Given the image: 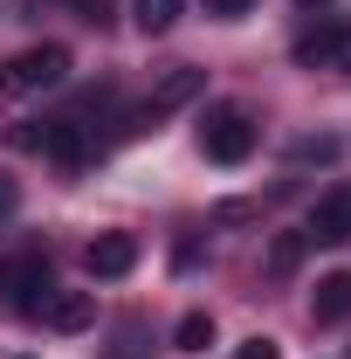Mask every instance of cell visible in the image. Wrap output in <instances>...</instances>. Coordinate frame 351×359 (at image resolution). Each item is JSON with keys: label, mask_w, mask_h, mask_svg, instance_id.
<instances>
[{"label": "cell", "mask_w": 351, "mask_h": 359, "mask_svg": "<svg viewBox=\"0 0 351 359\" xmlns=\"http://www.w3.org/2000/svg\"><path fill=\"white\" fill-rule=\"evenodd\" d=\"M200 152H207L214 166H241V159L255 152V118H248L241 104H214V111L200 118Z\"/></svg>", "instance_id": "cell-1"}, {"label": "cell", "mask_w": 351, "mask_h": 359, "mask_svg": "<svg viewBox=\"0 0 351 359\" xmlns=\"http://www.w3.org/2000/svg\"><path fill=\"white\" fill-rule=\"evenodd\" d=\"M69 76V48L62 42H42V48H21L0 62V90L7 97H35V90H55Z\"/></svg>", "instance_id": "cell-2"}, {"label": "cell", "mask_w": 351, "mask_h": 359, "mask_svg": "<svg viewBox=\"0 0 351 359\" xmlns=\"http://www.w3.org/2000/svg\"><path fill=\"white\" fill-rule=\"evenodd\" d=\"M48 290V256H7L0 263V304H14V311H35Z\"/></svg>", "instance_id": "cell-3"}, {"label": "cell", "mask_w": 351, "mask_h": 359, "mask_svg": "<svg viewBox=\"0 0 351 359\" xmlns=\"http://www.w3.org/2000/svg\"><path fill=\"white\" fill-rule=\"evenodd\" d=\"M200 90H207V69H193V62H179V69H166V76L152 83V97H145V111L131 118V132H138V125H159L166 111H179V104H193Z\"/></svg>", "instance_id": "cell-4"}, {"label": "cell", "mask_w": 351, "mask_h": 359, "mask_svg": "<svg viewBox=\"0 0 351 359\" xmlns=\"http://www.w3.org/2000/svg\"><path fill=\"white\" fill-rule=\"evenodd\" d=\"M303 235H310V242H351V180H338L331 194H317Z\"/></svg>", "instance_id": "cell-5"}, {"label": "cell", "mask_w": 351, "mask_h": 359, "mask_svg": "<svg viewBox=\"0 0 351 359\" xmlns=\"http://www.w3.org/2000/svg\"><path fill=\"white\" fill-rule=\"evenodd\" d=\"M35 318L48 332H83V325H96V290H48L35 304Z\"/></svg>", "instance_id": "cell-6"}, {"label": "cell", "mask_w": 351, "mask_h": 359, "mask_svg": "<svg viewBox=\"0 0 351 359\" xmlns=\"http://www.w3.org/2000/svg\"><path fill=\"white\" fill-rule=\"evenodd\" d=\"M296 62H303V69H351V28L345 21H324L317 35L296 42Z\"/></svg>", "instance_id": "cell-7"}, {"label": "cell", "mask_w": 351, "mask_h": 359, "mask_svg": "<svg viewBox=\"0 0 351 359\" xmlns=\"http://www.w3.org/2000/svg\"><path fill=\"white\" fill-rule=\"evenodd\" d=\"M83 269L96 283H110V276H131L138 269V235H96L83 249Z\"/></svg>", "instance_id": "cell-8"}, {"label": "cell", "mask_w": 351, "mask_h": 359, "mask_svg": "<svg viewBox=\"0 0 351 359\" xmlns=\"http://www.w3.org/2000/svg\"><path fill=\"white\" fill-rule=\"evenodd\" d=\"M310 318H317V325H351V269L324 276V283L310 290Z\"/></svg>", "instance_id": "cell-9"}, {"label": "cell", "mask_w": 351, "mask_h": 359, "mask_svg": "<svg viewBox=\"0 0 351 359\" xmlns=\"http://www.w3.org/2000/svg\"><path fill=\"white\" fill-rule=\"evenodd\" d=\"M42 152H48V159H62V166H76V159L89 152L83 118H48V125H42Z\"/></svg>", "instance_id": "cell-10"}, {"label": "cell", "mask_w": 351, "mask_h": 359, "mask_svg": "<svg viewBox=\"0 0 351 359\" xmlns=\"http://www.w3.org/2000/svg\"><path fill=\"white\" fill-rule=\"evenodd\" d=\"M173 346H179V353H207V346H214V318H207V311H186L173 325Z\"/></svg>", "instance_id": "cell-11"}, {"label": "cell", "mask_w": 351, "mask_h": 359, "mask_svg": "<svg viewBox=\"0 0 351 359\" xmlns=\"http://www.w3.org/2000/svg\"><path fill=\"white\" fill-rule=\"evenodd\" d=\"M131 7H138V28H145V35H166L179 21V0H131Z\"/></svg>", "instance_id": "cell-12"}, {"label": "cell", "mask_w": 351, "mask_h": 359, "mask_svg": "<svg viewBox=\"0 0 351 359\" xmlns=\"http://www.w3.org/2000/svg\"><path fill=\"white\" fill-rule=\"evenodd\" d=\"M303 242H310V235H282V242H275V256H268V269H275V276H289L296 256H303Z\"/></svg>", "instance_id": "cell-13"}, {"label": "cell", "mask_w": 351, "mask_h": 359, "mask_svg": "<svg viewBox=\"0 0 351 359\" xmlns=\"http://www.w3.org/2000/svg\"><path fill=\"white\" fill-rule=\"evenodd\" d=\"M110 359H145V325H124L117 346H110Z\"/></svg>", "instance_id": "cell-14"}, {"label": "cell", "mask_w": 351, "mask_h": 359, "mask_svg": "<svg viewBox=\"0 0 351 359\" xmlns=\"http://www.w3.org/2000/svg\"><path fill=\"white\" fill-rule=\"evenodd\" d=\"M331 152H338L331 138H296V152H289V159H331Z\"/></svg>", "instance_id": "cell-15"}, {"label": "cell", "mask_w": 351, "mask_h": 359, "mask_svg": "<svg viewBox=\"0 0 351 359\" xmlns=\"http://www.w3.org/2000/svg\"><path fill=\"white\" fill-rule=\"evenodd\" d=\"M227 359H275V339H248V346H234Z\"/></svg>", "instance_id": "cell-16"}, {"label": "cell", "mask_w": 351, "mask_h": 359, "mask_svg": "<svg viewBox=\"0 0 351 359\" xmlns=\"http://www.w3.org/2000/svg\"><path fill=\"white\" fill-rule=\"evenodd\" d=\"M248 7H255V0H207V14H220V21H241Z\"/></svg>", "instance_id": "cell-17"}, {"label": "cell", "mask_w": 351, "mask_h": 359, "mask_svg": "<svg viewBox=\"0 0 351 359\" xmlns=\"http://www.w3.org/2000/svg\"><path fill=\"white\" fill-rule=\"evenodd\" d=\"M76 7H83V21H96V28L110 21V0H76Z\"/></svg>", "instance_id": "cell-18"}, {"label": "cell", "mask_w": 351, "mask_h": 359, "mask_svg": "<svg viewBox=\"0 0 351 359\" xmlns=\"http://www.w3.org/2000/svg\"><path fill=\"white\" fill-rule=\"evenodd\" d=\"M14 201H21V194H14V180L0 173V222H7V215H14Z\"/></svg>", "instance_id": "cell-19"}, {"label": "cell", "mask_w": 351, "mask_h": 359, "mask_svg": "<svg viewBox=\"0 0 351 359\" xmlns=\"http://www.w3.org/2000/svg\"><path fill=\"white\" fill-rule=\"evenodd\" d=\"M303 7H310V0H303Z\"/></svg>", "instance_id": "cell-20"}]
</instances>
